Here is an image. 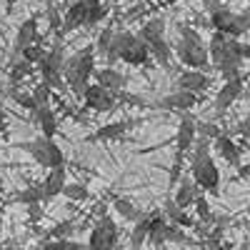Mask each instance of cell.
<instances>
[{
    "label": "cell",
    "mask_w": 250,
    "mask_h": 250,
    "mask_svg": "<svg viewBox=\"0 0 250 250\" xmlns=\"http://www.w3.org/2000/svg\"><path fill=\"white\" fill-rule=\"evenodd\" d=\"M95 70H98L95 68V48L85 45L83 50H78V53L65 58V65H62V83H65V88L78 100H83V95H85Z\"/></svg>",
    "instance_id": "cell-1"
},
{
    "label": "cell",
    "mask_w": 250,
    "mask_h": 250,
    "mask_svg": "<svg viewBox=\"0 0 250 250\" xmlns=\"http://www.w3.org/2000/svg\"><path fill=\"white\" fill-rule=\"evenodd\" d=\"M190 178L198 185V190L218 195L220 170H218L213 153H210V140H205V138H198L193 150H190Z\"/></svg>",
    "instance_id": "cell-2"
},
{
    "label": "cell",
    "mask_w": 250,
    "mask_h": 250,
    "mask_svg": "<svg viewBox=\"0 0 250 250\" xmlns=\"http://www.w3.org/2000/svg\"><path fill=\"white\" fill-rule=\"evenodd\" d=\"M173 55L190 70H205L208 62H210V58H208V45L203 43L198 30L190 28V25L178 28V43L173 45Z\"/></svg>",
    "instance_id": "cell-3"
},
{
    "label": "cell",
    "mask_w": 250,
    "mask_h": 250,
    "mask_svg": "<svg viewBox=\"0 0 250 250\" xmlns=\"http://www.w3.org/2000/svg\"><path fill=\"white\" fill-rule=\"evenodd\" d=\"M20 150H25L40 168H65V155H62V148L55 143V140H48L43 135H38L33 140H25V143H20L18 145Z\"/></svg>",
    "instance_id": "cell-4"
},
{
    "label": "cell",
    "mask_w": 250,
    "mask_h": 250,
    "mask_svg": "<svg viewBox=\"0 0 250 250\" xmlns=\"http://www.w3.org/2000/svg\"><path fill=\"white\" fill-rule=\"evenodd\" d=\"M210 25H213L215 33H223L225 38L238 40L243 33L250 30V10L248 13H235L230 8L220 5V8L210 10Z\"/></svg>",
    "instance_id": "cell-5"
},
{
    "label": "cell",
    "mask_w": 250,
    "mask_h": 250,
    "mask_svg": "<svg viewBox=\"0 0 250 250\" xmlns=\"http://www.w3.org/2000/svg\"><path fill=\"white\" fill-rule=\"evenodd\" d=\"M118 238H120V230H118V223L103 213L95 225L90 228V238H88V250H115L118 248Z\"/></svg>",
    "instance_id": "cell-6"
},
{
    "label": "cell",
    "mask_w": 250,
    "mask_h": 250,
    "mask_svg": "<svg viewBox=\"0 0 250 250\" xmlns=\"http://www.w3.org/2000/svg\"><path fill=\"white\" fill-rule=\"evenodd\" d=\"M100 3V0H75V3L68 5L65 15H62V25H60V33L58 38L68 35L73 30H80L88 25V18H90V10Z\"/></svg>",
    "instance_id": "cell-7"
},
{
    "label": "cell",
    "mask_w": 250,
    "mask_h": 250,
    "mask_svg": "<svg viewBox=\"0 0 250 250\" xmlns=\"http://www.w3.org/2000/svg\"><path fill=\"white\" fill-rule=\"evenodd\" d=\"M198 140V120L190 113H183L178 123V133H175V158H183L193 150V145Z\"/></svg>",
    "instance_id": "cell-8"
},
{
    "label": "cell",
    "mask_w": 250,
    "mask_h": 250,
    "mask_svg": "<svg viewBox=\"0 0 250 250\" xmlns=\"http://www.w3.org/2000/svg\"><path fill=\"white\" fill-rule=\"evenodd\" d=\"M33 43H40V30H38V18L35 15L25 18L23 23L18 25L15 38H13V48H10V62L18 60L20 53H23L28 45H33Z\"/></svg>",
    "instance_id": "cell-9"
},
{
    "label": "cell",
    "mask_w": 250,
    "mask_h": 250,
    "mask_svg": "<svg viewBox=\"0 0 250 250\" xmlns=\"http://www.w3.org/2000/svg\"><path fill=\"white\" fill-rule=\"evenodd\" d=\"M200 103V95L195 93H185V90H173L168 95H163L160 100L153 103V108L158 110H168V113H190L195 105Z\"/></svg>",
    "instance_id": "cell-10"
},
{
    "label": "cell",
    "mask_w": 250,
    "mask_h": 250,
    "mask_svg": "<svg viewBox=\"0 0 250 250\" xmlns=\"http://www.w3.org/2000/svg\"><path fill=\"white\" fill-rule=\"evenodd\" d=\"M83 105H85V110H93V113H113L118 108V98L115 93L93 83V85H88L85 95H83Z\"/></svg>",
    "instance_id": "cell-11"
},
{
    "label": "cell",
    "mask_w": 250,
    "mask_h": 250,
    "mask_svg": "<svg viewBox=\"0 0 250 250\" xmlns=\"http://www.w3.org/2000/svg\"><path fill=\"white\" fill-rule=\"evenodd\" d=\"M243 88H245L243 75H238V78H233V80H223L220 90L215 93V113L223 115V113H225V110L230 108L233 103L243 95Z\"/></svg>",
    "instance_id": "cell-12"
},
{
    "label": "cell",
    "mask_w": 250,
    "mask_h": 250,
    "mask_svg": "<svg viewBox=\"0 0 250 250\" xmlns=\"http://www.w3.org/2000/svg\"><path fill=\"white\" fill-rule=\"evenodd\" d=\"M135 125H140V120H133V118H123V120H113V123H105L100 125V128L95 133L88 135L90 143H98V140H120L128 135L130 128H135Z\"/></svg>",
    "instance_id": "cell-13"
},
{
    "label": "cell",
    "mask_w": 250,
    "mask_h": 250,
    "mask_svg": "<svg viewBox=\"0 0 250 250\" xmlns=\"http://www.w3.org/2000/svg\"><path fill=\"white\" fill-rule=\"evenodd\" d=\"M208 85H210V78H208L203 70H180L175 75V90L200 95L203 90H208Z\"/></svg>",
    "instance_id": "cell-14"
},
{
    "label": "cell",
    "mask_w": 250,
    "mask_h": 250,
    "mask_svg": "<svg viewBox=\"0 0 250 250\" xmlns=\"http://www.w3.org/2000/svg\"><path fill=\"white\" fill-rule=\"evenodd\" d=\"M95 85H100V88H105V90H110V93H120V90H125V85H128V75H123L120 70H115V68H100V70H95Z\"/></svg>",
    "instance_id": "cell-15"
},
{
    "label": "cell",
    "mask_w": 250,
    "mask_h": 250,
    "mask_svg": "<svg viewBox=\"0 0 250 250\" xmlns=\"http://www.w3.org/2000/svg\"><path fill=\"white\" fill-rule=\"evenodd\" d=\"M173 190H175L173 203H175L178 208H183V210H188V208H193L195 198L203 193V190H198V185L193 183V178H190V175H183V178H180V183L173 188Z\"/></svg>",
    "instance_id": "cell-16"
},
{
    "label": "cell",
    "mask_w": 250,
    "mask_h": 250,
    "mask_svg": "<svg viewBox=\"0 0 250 250\" xmlns=\"http://www.w3.org/2000/svg\"><path fill=\"white\" fill-rule=\"evenodd\" d=\"M120 60L125 62V65H133V68L148 65V62H150V50H148V45H145V43H143V40H140L138 35H133L130 45L123 50Z\"/></svg>",
    "instance_id": "cell-17"
},
{
    "label": "cell",
    "mask_w": 250,
    "mask_h": 250,
    "mask_svg": "<svg viewBox=\"0 0 250 250\" xmlns=\"http://www.w3.org/2000/svg\"><path fill=\"white\" fill-rule=\"evenodd\" d=\"M213 150L228 163V165H233V168H240V148L235 145V140L230 135H218L213 140Z\"/></svg>",
    "instance_id": "cell-18"
},
{
    "label": "cell",
    "mask_w": 250,
    "mask_h": 250,
    "mask_svg": "<svg viewBox=\"0 0 250 250\" xmlns=\"http://www.w3.org/2000/svg\"><path fill=\"white\" fill-rule=\"evenodd\" d=\"M33 120H35V125H38V130H40L43 138H48V140L55 138V133H58V115H55V110L50 105L35 108L33 110Z\"/></svg>",
    "instance_id": "cell-19"
},
{
    "label": "cell",
    "mask_w": 250,
    "mask_h": 250,
    "mask_svg": "<svg viewBox=\"0 0 250 250\" xmlns=\"http://www.w3.org/2000/svg\"><path fill=\"white\" fill-rule=\"evenodd\" d=\"M165 25H168V23H165V18H163V15H155V18L145 20L135 35L143 40L145 45H153L155 40H163V38H165Z\"/></svg>",
    "instance_id": "cell-20"
},
{
    "label": "cell",
    "mask_w": 250,
    "mask_h": 250,
    "mask_svg": "<svg viewBox=\"0 0 250 250\" xmlns=\"http://www.w3.org/2000/svg\"><path fill=\"white\" fill-rule=\"evenodd\" d=\"M133 35L135 33H130V30H120V28H115V33H113V40H110V48H108V53H105V60H108V68H113L115 62L120 60V55H123V50L130 45V40H133Z\"/></svg>",
    "instance_id": "cell-21"
},
{
    "label": "cell",
    "mask_w": 250,
    "mask_h": 250,
    "mask_svg": "<svg viewBox=\"0 0 250 250\" xmlns=\"http://www.w3.org/2000/svg\"><path fill=\"white\" fill-rule=\"evenodd\" d=\"M43 193H45V200H53L55 195L62 193V188L68 185V175H65V168H53L48 170V175L43 178Z\"/></svg>",
    "instance_id": "cell-22"
},
{
    "label": "cell",
    "mask_w": 250,
    "mask_h": 250,
    "mask_svg": "<svg viewBox=\"0 0 250 250\" xmlns=\"http://www.w3.org/2000/svg\"><path fill=\"white\" fill-rule=\"evenodd\" d=\"M163 215H165V220H168L170 225H178V228H193L195 225V220L188 215V210H183V208H178L175 203H173V198H168L163 203V210H160Z\"/></svg>",
    "instance_id": "cell-23"
},
{
    "label": "cell",
    "mask_w": 250,
    "mask_h": 250,
    "mask_svg": "<svg viewBox=\"0 0 250 250\" xmlns=\"http://www.w3.org/2000/svg\"><path fill=\"white\" fill-rule=\"evenodd\" d=\"M113 208H115V213L123 218V220H130V223H138L145 213L140 210V208H135L128 198H120V195H113Z\"/></svg>",
    "instance_id": "cell-24"
},
{
    "label": "cell",
    "mask_w": 250,
    "mask_h": 250,
    "mask_svg": "<svg viewBox=\"0 0 250 250\" xmlns=\"http://www.w3.org/2000/svg\"><path fill=\"white\" fill-rule=\"evenodd\" d=\"M30 75H35V65H30V62H25L23 58L13 60L8 65V78H10V85H20L23 80H28Z\"/></svg>",
    "instance_id": "cell-25"
},
{
    "label": "cell",
    "mask_w": 250,
    "mask_h": 250,
    "mask_svg": "<svg viewBox=\"0 0 250 250\" xmlns=\"http://www.w3.org/2000/svg\"><path fill=\"white\" fill-rule=\"evenodd\" d=\"M148 233H150V223H148V213H145L138 223H133V230H130V248L140 250L145 243H148Z\"/></svg>",
    "instance_id": "cell-26"
},
{
    "label": "cell",
    "mask_w": 250,
    "mask_h": 250,
    "mask_svg": "<svg viewBox=\"0 0 250 250\" xmlns=\"http://www.w3.org/2000/svg\"><path fill=\"white\" fill-rule=\"evenodd\" d=\"M45 200V193H43V185L35 183V185H28L25 190L15 193L13 203H23V205H35V203H43Z\"/></svg>",
    "instance_id": "cell-27"
},
{
    "label": "cell",
    "mask_w": 250,
    "mask_h": 250,
    "mask_svg": "<svg viewBox=\"0 0 250 250\" xmlns=\"http://www.w3.org/2000/svg\"><path fill=\"white\" fill-rule=\"evenodd\" d=\"M13 103H15V105H20V108H23V110H35V100H33V95H30V90H20L18 85H10L8 88V93H5Z\"/></svg>",
    "instance_id": "cell-28"
},
{
    "label": "cell",
    "mask_w": 250,
    "mask_h": 250,
    "mask_svg": "<svg viewBox=\"0 0 250 250\" xmlns=\"http://www.w3.org/2000/svg\"><path fill=\"white\" fill-rule=\"evenodd\" d=\"M60 195L68 198V200H75V203L90 200V190H88V185H83V183H68L65 188H62Z\"/></svg>",
    "instance_id": "cell-29"
},
{
    "label": "cell",
    "mask_w": 250,
    "mask_h": 250,
    "mask_svg": "<svg viewBox=\"0 0 250 250\" xmlns=\"http://www.w3.org/2000/svg\"><path fill=\"white\" fill-rule=\"evenodd\" d=\"M40 250H88V245L68 238V240H45L40 243Z\"/></svg>",
    "instance_id": "cell-30"
},
{
    "label": "cell",
    "mask_w": 250,
    "mask_h": 250,
    "mask_svg": "<svg viewBox=\"0 0 250 250\" xmlns=\"http://www.w3.org/2000/svg\"><path fill=\"white\" fill-rule=\"evenodd\" d=\"M113 33H115V28L113 25H105L100 33H98V38H95V55H103L105 58V53H108V48H110V40H113Z\"/></svg>",
    "instance_id": "cell-31"
},
{
    "label": "cell",
    "mask_w": 250,
    "mask_h": 250,
    "mask_svg": "<svg viewBox=\"0 0 250 250\" xmlns=\"http://www.w3.org/2000/svg\"><path fill=\"white\" fill-rule=\"evenodd\" d=\"M73 228H75V223L70 218L68 220H60L58 225H53L50 230H48V240H68L70 233H73Z\"/></svg>",
    "instance_id": "cell-32"
},
{
    "label": "cell",
    "mask_w": 250,
    "mask_h": 250,
    "mask_svg": "<svg viewBox=\"0 0 250 250\" xmlns=\"http://www.w3.org/2000/svg\"><path fill=\"white\" fill-rule=\"evenodd\" d=\"M30 95H33V100H35V108H45V105H50L53 90L45 85V83H35V85L30 88Z\"/></svg>",
    "instance_id": "cell-33"
},
{
    "label": "cell",
    "mask_w": 250,
    "mask_h": 250,
    "mask_svg": "<svg viewBox=\"0 0 250 250\" xmlns=\"http://www.w3.org/2000/svg\"><path fill=\"white\" fill-rule=\"evenodd\" d=\"M45 53H48V50H45L43 43H33V45H28L23 53H20V58H23L25 62H30V65H38V62L45 58Z\"/></svg>",
    "instance_id": "cell-34"
},
{
    "label": "cell",
    "mask_w": 250,
    "mask_h": 250,
    "mask_svg": "<svg viewBox=\"0 0 250 250\" xmlns=\"http://www.w3.org/2000/svg\"><path fill=\"white\" fill-rule=\"evenodd\" d=\"M193 208H195V215H198L203 223H213V210H210V203H208L205 193H200V195L195 198Z\"/></svg>",
    "instance_id": "cell-35"
},
{
    "label": "cell",
    "mask_w": 250,
    "mask_h": 250,
    "mask_svg": "<svg viewBox=\"0 0 250 250\" xmlns=\"http://www.w3.org/2000/svg\"><path fill=\"white\" fill-rule=\"evenodd\" d=\"M165 243H178V245H188L190 243V238L185 235V230L183 228H178V225H165Z\"/></svg>",
    "instance_id": "cell-36"
},
{
    "label": "cell",
    "mask_w": 250,
    "mask_h": 250,
    "mask_svg": "<svg viewBox=\"0 0 250 250\" xmlns=\"http://www.w3.org/2000/svg\"><path fill=\"white\" fill-rule=\"evenodd\" d=\"M115 98H118V105H133V108H145L148 105V100H143L140 95H133L130 90H120Z\"/></svg>",
    "instance_id": "cell-37"
},
{
    "label": "cell",
    "mask_w": 250,
    "mask_h": 250,
    "mask_svg": "<svg viewBox=\"0 0 250 250\" xmlns=\"http://www.w3.org/2000/svg\"><path fill=\"white\" fill-rule=\"evenodd\" d=\"M108 13H110V3H103V0H100V3L90 10V18H88V25L93 28V25H100L103 23V20H105L108 18Z\"/></svg>",
    "instance_id": "cell-38"
},
{
    "label": "cell",
    "mask_w": 250,
    "mask_h": 250,
    "mask_svg": "<svg viewBox=\"0 0 250 250\" xmlns=\"http://www.w3.org/2000/svg\"><path fill=\"white\" fill-rule=\"evenodd\" d=\"M45 15H48V25H50V30L58 35V33H60V25H62V10L55 8V5H48V8H45Z\"/></svg>",
    "instance_id": "cell-39"
},
{
    "label": "cell",
    "mask_w": 250,
    "mask_h": 250,
    "mask_svg": "<svg viewBox=\"0 0 250 250\" xmlns=\"http://www.w3.org/2000/svg\"><path fill=\"white\" fill-rule=\"evenodd\" d=\"M218 135H223V133L215 123H198V138H205V140L213 143Z\"/></svg>",
    "instance_id": "cell-40"
},
{
    "label": "cell",
    "mask_w": 250,
    "mask_h": 250,
    "mask_svg": "<svg viewBox=\"0 0 250 250\" xmlns=\"http://www.w3.org/2000/svg\"><path fill=\"white\" fill-rule=\"evenodd\" d=\"M235 133H238V135H243V138H250V115H248V118H243V120L235 125Z\"/></svg>",
    "instance_id": "cell-41"
},
{
    "label": "cell",
    "mask_w": 250,
    "mask_h": 250,
    "mask_svg": "<svg viewBox=\"0 0 250 250\" xmlns=\"http://www.w3.org/2000/svg\"><path fill=\"white\" fill-rule=\"evenodd\" d=\"M28 215H30V220H33V223H38L40 218H43V210H40V203L28 205Z\"/></svg>",
    "instance_id": "cell-42"
},
{
    "label": "cell",
    "mask_w": 250,
    "mask_h": 250,
    "mask_svg": "<svg viewBox=\"0 0 250 250\" xmlns=\"http://www.w3.org/2000/svg\"><path fill=\"white\" fill-rule=\"evenodd\" d=\"M235 50H238L240 60H250V45H248V43H240V40H238V45H235Z\"/></svg>",
    "instance_id": "cell-43"
},
{
    "label": "cell",
    "mask_w": 250,
    "mask_h": 250,
    "mask_svg": "<svg viewBox=\"0 0 250 250\" xmlns=\"http://www.w3.org/2000/svg\"><path fill=\"white\" fill-rule=\"evenodd\" d=\"M15 5H18V0H3V8H5V15H13V13H15Z\"/></svg>",
    "instance_id": "cell-44"
},
{
    "label": "cell",
    "mask_w": 250,
    "mask_h": 250,
    "mask_svg": "<svg viewBox=\"0 0 250 250\" xmlns=\"http://www.w3.org/2000/svg\"><path fill=\"white\" fill-rule=\"evenodd\" d=\"M238 175H240L243 180H250V163L240 165V168H238Z\"/></svg>",
    "instance_id": "cell-45"
},
{
    "label": "cell",
    "mask_w": 250,
    "mask_h": 250,
    "mask_svg": "<svg viewBox=\"0 0 250 250\" xmlns=\"http://www.w3.org/2000/svg\"><path fill=\"white\" fill-rule=\"evenodd\" d=\"M45 3H48V5H55V3H60V0H45Z\"/></svg>",
    "instance_id": "cell-46"
},
{
    "label": "cell",
    "mask_w": 250,
    "mask_h": 250,
    "mask_svg": "<svg viewBox=\"0 0 250 250\" xmlns=\"http://www.w3.org/2000/svg\"><path fill=\"white\" fill-rule=\"evenodd\" d=\"M30 250H40V245H35V248H30Z\"/></svg>",
    "instance_id": "cell-47"
},
{
    "label": "cell",
    "mask_w": 250,
    "mask_h": 250,
    "mask_svg": "<svg viewBox=\"0 0 250 250\" xmlns=\"http://www.w3.org/2000/svg\"><path fill=\"white\" fill-rule=\"evenodd\" d=\"M3 118H5V115H3V110H0V120H3Z\"/></svg>",
    "instance_id": "cell-48"
},
{
    "label": "cell",
    "mask_w": 250,
    "mask_h": 250,
    "mask_svg": "<svg viewBox=\"0 0 250 250\" xmlns=\"http://www.w3.org/2000/svg\"><path fill=\"white\" fill-rule=\"evenodd\" d=\"M0 50H3V45H0Z\"/></svg>",
    "instance_id": "cell-49"
}]
</instances>
